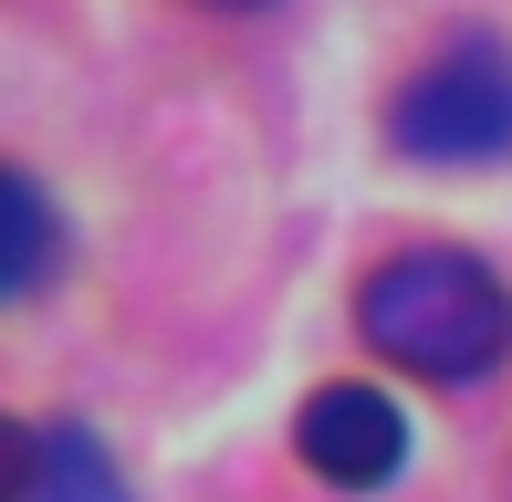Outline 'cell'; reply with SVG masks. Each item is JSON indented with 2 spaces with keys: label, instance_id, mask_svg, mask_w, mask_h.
<instances>
[{
  "label": "cell",
  "instance_id": "3",
  "mask_svg": "<svg viewBox=\"0 0 512 502\" xmlns=\"http://www.w3.org/2000/svg\"><path fill=\"white\" fill-rule=\"evenodd\" d=\"M293 450L335 492H387L408 471V419H398L387 387H314L304 419H293Z\"/></svg>",
  "mask_w": 512,
  "mask_h": 502
},
{
  "label": "cell",
  "instance_id": "2",
  "mask_svg": "<svg viewBox=\"0 0 512 502\" xmlns=\"http://www.w3.org/2000/svg\"><path fill=\"white\" fill-rule=\"evenodd\" d=\"M387 147L418 168H492L512 157V53L502 42H450L418 63L408 95L387 105Z\"/></svg>",
  "mask_w": 512,
  "mask_h": 502
},
{
  "label": "cell",
  "instance_id": "1",
  "mask_svg": "<svg viewBox=\"0 0 512 502\" xmlns=\"http://www.w3.org/2000/svg\"><path fill=\"white\" fill-rule=\"evenodd\" d=\"M356 335L387 367H418V377L460 387V377H492L512 356V293L471 251L418 241V251H398V262H377L356 283Z\"/></svg>",
  "mask_w": 512,
  "mask_h": 502
},
{
  "label": "cell",
  "instance_id": "4",
  "mask_svg": "<svg viewBox=\"0 0 512 502\" xmlns=\"http://www.w3.org/2000/svg\"><path fill=\"white\" fill-rule=\"evenodd\" d=\"M11 502H126V482L84 419H32L11 450Z\"/></svg>",
  "mask_w": 512,
  "mask_h": 502
},
{
  "label": "cell",
  "instance_id": "6",
  "mask_svg": "<svg viewBox=\"0 0 512 502\" xmlns=\"http://www.w3.org/2000/svg\"><path fill=\"white\" fill-rule=\"evenodd\" d=\"M209 11H262V0H209Z\"/></svg>",
  "mask_w": 512,
  "mask_h": 502
},
{
  "label": "cell",
  "instance_id": "5",
  "mask_svg": "<svg viewBox=\"0 0 512 502\" xmlns=\"http://www.w3.org/2000/svg\"><path fill=\"white\" fill-rule=\"evenodd\" d=\"M0 199H11V272H0V283H11V304H32V293L53 283L63 231H53V210H42V178H32V168H11V178H0Z\"/></svg>",
  "mask_w": 512,
  "mask_h": 502
}]
</instances>
